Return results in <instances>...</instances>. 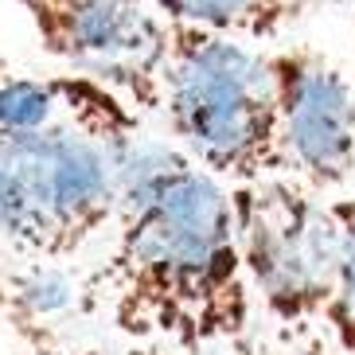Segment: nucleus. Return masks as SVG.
Instances as JSON below:
<instances>
[{
  "mask_svg": "<svg viewBox=\"0 0 355 355\" xmlns=\"http://www.w3.org/2000/svg\"><path fill=\"white\" fill-rule=\"evenodd\" d=\"M114 227V246L83 285L86 313L191 355L250 336L254 289L223 180L145 137L121 160Z\"/></svg>",
  "mask_w": 355,
  "mask_h": 355,
  "instance_id": "obj_1",
  "label": "nucleus"
},
{
  "mask_svg": "<svg viewBox=\"0 0 355 355\" xmlns=\"http://www.w3.org/2000/svg\"><path fill=\"white\" fill-rule=\"evenodd\" d=\"M160 114L180 153L234 184L285 176L270 51L207 28L172 24Z\"/></svg>",
  "mask_w": 355,
  "mask_h": 355,
  "instance_id": "obj_2",
  "label": "nucleus"
},
{
  "mask_svg": "<svg viewBox=\"0 0 355 355\" xmlns=\"http://www.w3.org/2000/svg\"><path fill=\"white\" fill-rule=\"evenodd\" d=\"M121 160L78 129L0 133V242L35 266L83 254L117 223Z\"/></svg>",
  "mask_w": 355,
  "mask_h": 355,
  "instance_id": "obj_3",
  "label": "nucleus"
},
{
  "mask_svg": "<svg viewBox=\"0 0 355 355\" xmlns=\"http://www.w3.org/2000/svg\"><path fill=\"white\" fill-rule=\"evenodd\" d=\"M239 254L254 301L282 324L324 320L340 266V223L332 203L289 176L230 188Z\"/></svg>",
  "mask_w": 355,
  "mask_h": 355,
  "instance_id": "obj_4",
  "label": "nucleus"
},
{
  "mask_svg": "<svg viewBox=\"0 0 355 355\" xmlns=\"http://www.w3.org/2000/svg\"><path fill=\"white\" fill-rule=\"evenodd\" d=\"M43 51L121 94L137 114L160 110L172 24L153 0H16Z\"/></svg>",
  "mask_w": 355,
  "mask_h": 355,
  "instance_id": "obj_5",
  "label": "nucleus"
},
{
  "mask_svg": "<svg viewBox=\"0 0 355 355\" xmlns=\"http://www.w3.org/2000/svg\"><path fill=\"white\" fill-rule=\"evenodd\" d=\"M285 176L309 191L344 188L355 172V83L332 55L289 43L270 51Z\"/></svg>",
  "mask_w": 355,
  "mask_h": 355,
  "instance_id": "obj_6",
  "label": "nucleus"
},
{
  "mask_svg": "<svg viewBox=\"0 0 355 355\" xmlns=\"http://www.w3.org/2000/svg\"><path fill=\"white\" fill-rule=\"evenodd\" d=\"M78 129L129 157L145 133L141 114L110 86L86 74H35L0 55V133Z\"/></svg>",
  "mask_w": 355,
  "mask_h": 355,
  "instance_id": "obj_7",
  "label": "nucleus"
},
{
  "mask_svg": "<svg viewBox=\"0 0 355 355\" xmlns=\"http://www.w3.org/2000/svg\"><path fill=\"white\" fill-rule=\"evenodd\" d=\"M153 4L168 16V24L207 28L246 43L277 40L297 20L282 0H153Z\"/></svg>",
  "mask_w": 355,
  "mask_h": 355,
  "instance_id": "obj_8",
  "label": "nucleus"
},
{
  "mask_svg": "<svg viewBox=\"0 0 355 355\" xmlns=\"http://www.w3.org/2000/svg\"><path fill=\"white\" fill-rule=\"evenodd\" d=\"M340 223V266L324 309V328L340 355H355V199H332Z\"/></svg>",
  "mask_w": 355,
  "mask_h": 355,
  "instance_id": "obj_9",
  "label": "nucleus"
},
{
  "mask_svg": "<svg viewBox=\"0 0 355 355\" xmlns=\"http://www.w3.org/2000/svg\"><path fill=\"white\" fill-rule=\"evenodd\" d=\"M4 316H16V304H12L8 282H0V320H4Z\"/></svg>",
  "mask_w": 355,
  "mask_h": 355,
  "instance_id": "obj_10",
  "label": "nucleus"
},
{
  "mask_svg": "<svg viewBox=\"0 0 355 355\" xmlns=\"http://www.w3.org/2000/svg\"><path fill=\"white\" fill-rule=\"evenodd\" d=\"M282 4L293 12V16H297V20H301L304 12H309V8H316V4H324V0H282Z\"/></svg>",
  "mask_w": 355,
  "mask_h": 355,
  "instance_id": "obj_11",
  "label": "nucleus"
}]
</instances>
